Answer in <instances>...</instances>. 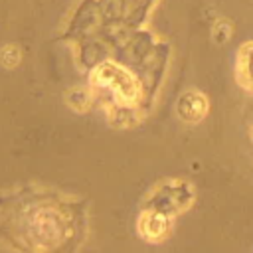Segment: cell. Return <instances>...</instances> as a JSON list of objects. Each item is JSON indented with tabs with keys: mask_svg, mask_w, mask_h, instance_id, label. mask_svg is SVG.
<instances>
[{
	"mask_svg": "<svg viewBox=\"0 0 253 253\" xmlns=\"http://www.w3.org/2000/svg\"><path fill=\"white\" fill-rule=\"evenodd\" d=\"M93 79L97 83H101V85H109L125 101H134L136 99V91L138 89H136L134 79L126 71H123L121 67H117V65H111V63L101 65L93 73Z\"/></svg>",
	"mask_w": 253,
	"mask_h": 253,
	"instance_id": "cell-1",
	"label": "cell"
},
{
	"mask_svg": "<svg viewBox=\"0 0 253 253\" xmlns=\"http://www.w3.org/2000/svg\"><path fill=\"white\" fill-rule=\"evenodd\" d=\"M206 111H208V101L196 91L184 93L178 101V115L188 123L200 121L206 115Z\"/></svg>",
	"mask_w": 253,
	"mask_h": 253,
	"instance_id": "cell-2",
	"label": "cell"
},
{
	"mask_svg": "<svg viewBox=\"0 0 253 253\" xmlns=\"http://www.w3.org/2000/svg\"><path fill=\"white\" fill-rule=\"evenodd\" d=\"M67 103L75 109V111H85L87 107H89V95H87V91L85 89H71L69 93H67Z\"/></svg>",
	"mask_w": 253,
	"mask_h": 253,
	"instance_id": "cell-3",
	"label": "cell"
},
{
	"mask_svg": "<svg viewBox=\"0 0 253 253\" xmlns=\"http://www.w3.org/2000/svg\"><path fill=\"white\" fill-rule=\"evenodd\" d=\"M0 63L4 67H16L20 63V49H18V45H4L0 49Z\"/></svg>",
	"mask_w": 253,
	"mask_h": 253,
	"instance_id": "cell-4",
	"label": "cell"
},
{
	"mask_svg": "<svg viewBox=\"0 0 253 253\" xmlns=\"http://www.w3.org/2000/svg\"><path fill=\"white\" fill-rule=\"evenodd\" d=\"M251 136H253V128H251Z\"/></svg>",
	"mask_w": 253,
	"mask_h": 253,
	"instance_id": "cell-5",
	"label": "cell"
}]
</instances>
